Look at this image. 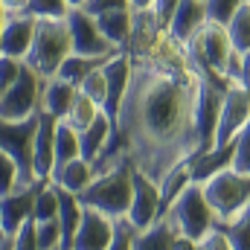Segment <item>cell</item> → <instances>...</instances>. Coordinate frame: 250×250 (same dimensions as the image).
<instances>
[{"mask_svg": "<svg viewBox=\"0 0 250 250\" xmlns=\"http://www.w3.org/2000/svg\"><path fill=\"white\" fill-rule=\"evenodd\" d=\"M227 35H230V41H233V50L250 53V6L248 3H242V6L236 9V15L230 18Z\"/></svg>", "mask_w": 250, "mask_h": 250, "instance_id": "30", "label": "cell"}, {"mask_svg": "<svg viewBox=\"0 0 250 250\" xmlns=\"http://www.w3.org/2000/svg\"><path fill=\"white\" fill-rule=\"evenodd\" d=\"M134 227L128 224V221H117V236H114V242H111V248L108 250H131V245H134Z\"/></svg>", "mask_w": 250, "mask_h": 250, "instance_id": "43", "label": "cell"}, {"mask_svg": "<svg viewBox=\"0 0 250 250\" xmlns=\"http://www.w3.org/2000/svg\"><path fill=\"white\" fill-rule=\"evenodd\" d=\"M198 87L201 76L189 64L134 62L114 131L123 140L125 160L157 184L201 151L195 131Z\"/></svg>", "mask_w": 250, "mask_h": 250, "instance_id": "1", "label": "cell"}, {"mask_svg": "<svg viewBox=\"0 0 250 250\" xmlns=\"http://www.w3.org/2000/svg\"><path fill=\"white\" fill-rule=\"evenodd\" d=\"M93 178H96L93 163H90V160H84V157H76V160L64 163L62 169H56V172H53L50 184H56L59 189H67V192H73V195H82L84 189L93 184Z\"/></svg>", "mask_w": 250, "mask_h": 250, "instance_id": "21", "label": "cell"}, {"mask_svg": "<svg viewBox=\"0 0 250 250\" xmlns=\"http://www.w3.org/2000/svg\"><path fill=\"white\" fill-rule=\"evenodd\" d=\"M239 84L250 90V53H245V64H242V82H239Z\"/></svg>", "mask_w": 250, "mask_h": 250, "instance_id": "46", "label": "cell"}, {"mask_svg": "<svg viewBox=\"0 0 250 250\" xmlns=\"http://www.w3.org/2000/svg\"><path fill=\"white\" fill-rule=\"evenodd\" d=\"M245 3H248V6H250V0H245Z\"/></svg>", "mask_w": 250, "mask_h": 250, "instance_id": "52", "label": "cell"}, {"mask_svg": "<svg viewBox=\"0 0 250 250\" xmlns=\"http://www.w3.org/2000/svg\"><path fill=\"white\" fill-rule=\"evenodd\" d=\"M201 248L204 250H233V245H230V239L224 236V230L215 227L212 233H207V236L201 239Z\"/></svg>", "mask_w": 250, "mask_h": 250, "instance_id": "44", "label": "cell"}, {"mask_svg": "<svg viewBox=\"0 0 250 250\" xmlns=\"http://www.w3.org/2000/svg\"><path fill=\"white\" fill-rule=\"evenodd\" d=\"M76 93H79V87L70 84V82H64V79H59V76L44 79V87H41V111L50 114V117H56V120H64L67 111H70V105H73V99H76Z\"/></svg>", "mask_w": 250, "mask_h": 250, "instance_id": "20", "label": "cell"}, {"mask_svg": "<svg viewBox=\"0 0 250 250\" xmlns=\"http://www.w3.org/2000/svg\"><path fill=\"white\" fill-rule=\"evenodd\" d=\"M0 250H12V239L9 236H0Z\"/></svg>", "mask_w": 250, "mask_h": 250, "instance_id": "50", "label": "cell"}, {"mask_svg": "<svg viewBox=\"0 0 250 250\" xmlns=\"http://www.w3.org/2000/svg\"><path fill=\"white\" fill-rule=\"evenodd\" d=\"M56 128L59 120L50 114H38V131H35V143H32V175L35 181H50L53 169H56Z\"/></svg>", "mask_w": 250, "mask_h": 250, "instance_id": "15", "label": "cell"}, {"mask_svg": "<svg viewBox=\"0 0 250 250\" xmlns=\"http://www.w3.org/2000/svg\"><path fill=\"white\" fill-rule=\"evenodd\" d=\"M23 12H29L38 21H62L70 15V6L67 0H26Z\"/></svg>", "mask_w": 250, "mask_h": 250, "instance_id": "34", "label": "cell"}, {"mask_svg": "<svg viewBox=\"0 0 250 250\" xmlns=\"http://www.w3.org/2000/svg\"><path fill=\"white\" fill-rule=\"evenodd\" d=\"M59 218V189L56 184H44L35 195V207H32V221H50Z\"/></svg>", "mask_w": 250, "mask_h": 250, "instance_id": "32", "label": "cell"}, {"mask_svg": "<svg viewBox=\"0 0 250 250\" xmlns=\"http://www.w3.org/2000/svg\"><path fill=\"white\" fill-rule=\"evenodd\" d=\"M160 215H163L160 184L134 169V198H131V209H128L125 221H128L134 230H146V227H151Z\"/></svg>", "mask_w": 250, "mask_h": 250, "instance_id": "10", "label": "cell"}, {"mask_svg": "<svg viewBox=\"0 0 250 250\" xmlns=\"http://www.w3.org/2000/svg\"><path fill=\"white\" fill-rule=\"evenodd\" d=\"M21 67H23V62L9 59V56H0V93H6V90H9V84L18 79Z\"/></svg>", "mask_w": 250, "mask_h": 250, "instance_id": "40", "label": "cell"}, {"mask_svg": "<svg viewBox=\"0 0 250 250\" xmlns=\"http://www.w3.org/2000/svg\"><path fill=\"white\" fill-rule=\"evenodd\" d=\"M99 111H102V108L79 90V93H76V99H73V105H70V111H67V117H64V123L73 125L76 131H84L87 125L99 117Z\"/></svg>", "mask_w": 250, "mask_h": 250, "instance_id": "29", "label": "cell"}, {"mask_svg": "<svg viewBox=\"0 0 250 250\" xmlns=\"http://www.w3.org/2000/svg\"><path fill=\"white\" fill-rule=\"evenodd\" d=\"M41 187H44V181H35L32 187H18V189H12L9 195H0V233L3 236L12 239L21 230V224L32 218L35 195H38Z\"/></svg>", "mask_w": 250, "mask_h": 250, "instance_id": "12", "label": "cell"}, {"mask_svg": "<svg viewBox=\"0 0 250 250\" xmlns=\"http://www.w3.org/2000/svg\"><path fill=\"white\" fill-rule=\"evenodd\" d=\"M160 32H166V29H163V26L154 21L151 9H140V12H134L131 38H128V44H125L123 53L131 59V62H140V59H146V56L151 53V47L157 44Z\"/></svg>", "mask_w": 250, "mask_h": 250, "instance_id": "17", "label": "cell"}, {"mask_svg": "<svg viewBox=\"0 0 250 250\" xmlns=\"http://www.w3.org/2000/svg\"><path fill=\"white\" fill-rule=\"evenodd\" d=\"M18 181H21L18 163L6 151H0V195H9L12 189H18Z\"/></svg>", "mask_w": 250, "mask_h": 250, "instance_id": "38", "label": "cell"}, {"mask_svg": "<svg viewBox=\"0 0 250 250\" xmlns=\"http://www.w3.org/2000/svg\"><path fill=\"white\" fill-rule=\"evenodd\" d=\"M6 15H9V9L3 6V0H0V32H3V23H6Z\"/></svg>", "mask_w": 250, "mask_h": 250, "instance_id": "49", "label": "cell"}, {"mask_svg": "<svg viewBox=\"0 0 250 250\" xmlns=\"http://www.w3.org/2000/svg\"><path fill=\"white\" fill-rule=\"evenodd\" d=\"M204 23H207V6H204V0H181V6L175 9L166 32L187 47L189 41L204 29Z\"/></svg>", "mask_w": 250, "mask_h": 250, "instance_id": "18", "label": "cell"}, {"mask_svg": "<svg viewBox=\"0 0 250 250\" xmlns=\"http://www.w3.org/2000/svg\"><path fill=\"white\" fill-rule=\"evenodd\" d=\"M172 250H204V248H201V242H195V239L178 236V239H175V248H172Z\"/></svg>", "mask_w": 250, "mask_h": 250, "instance_id": "45", "label": "cell"}, {"mask_svg": "<svg viewBox=\"0 0 250 250\" xmlns=\"http://www.w3.org/2000/svg\"><path fill=\"white\" fill-rule=\"evenodd\" d=\"M82 215H84V207H82L79 195H73V192H67V189H59V221H62L64 248L67 250H70L73 236H76V230H79V224H82Z\"/></svg>", "mask_w": 250, "mask_h": 250, "instance_id": "25", "label": "cell"}, {"mask_svg": "<svg viewBox=\"0 0 250 250\" xmlns=\"http://www.w3.org/2000/svg\"><path fill=\"white\" fill-rule=\"evenodd\" d=\"M250 123V90L242 84H230L221 102V117L215 128V146H230L236 134Z\"/></svg>", "mask_w": 250, "mask_h": 250, "instance_id": "11", "label": "cell"}, {"mask_svg": "<svg viewBox=\"0 0 250 250\" xmlns=\"http://www.w3.org/2000/svg\"><path fill=\"white\" fill-rule=\"evenodd\" d=\"M35 242H38V250H67L64 248L62 221H59V218L35 221Z\"/></svg>", "mask_w": 250, "mask_h": 250, "instance_id": "33", "label": "cell"}, {"mask_svg": "<svg viewBox=\"0 0 250 250\" xmlns=\"http://www.w3.org/2000/svg\"><path fill=\"white\" fill-rule=\"evenodd\" d=\"M3 6H6L9 12H23V9H26V0H3Z\"/></svg>", "mask_w": 250, "mask_h": 250, "instance_id": "47", "label": "cell"}, {"mask_svg": "<svg viewBox=\"0 0 250 250\" xmlns=\"http://www.w3.org/2000/svg\"><path fill=\"white\" fill-rule=\"evenodd\" d=\"M79 90L87 96V99H93L102 111H105V102H108V82H105V73H102V64L96 67V70H90L87 76H84V82L79 84Z\"/></svg>", "mask_w": 250, "mask_h": 250, "instance_id": "35", "label": "cell"}, {"mask_svg": "<svg viewBox=\"0 0 250 250\" xmlns=\"http://www.w3.org/2000/svg\"><path fill=\"white\" fill-rule=\"evenodd\" d=\"M99 64H105V59H90V56H76V53H70V56L64 59V64L59 67L56 76L79 87V84L84 82V76H87L90 70H96Z\"/></svg>", "mask_w": 250, "mask_h": 250, "instance_id": "28", "label": "cell"}, {"mask_svg": "<svg viewBox=\"0 0 250 250\" xmlns=\"http://www.w3.org/2000/svg\"><path fill=\"white\" fill-rule=\"evenodd\" d=\"M84 3H87V0H67V6H70V9H82Z\"/></svg>", "mask_w": 250, "mask_h": 250, "instance_id": "51", "label": "cell"}, {"mask_svg": "<svg viewBox=\"0 0 250 250\" xmlns=\"http://www.w3.org/2000/svg\"><path fill=\"white\" fill-rule=\"evenodd\" d=\"M163 215H169L178 236H187V239H195V242H201L207 233H212L218 227V218H215V212H212V207L204 195V187L195 184V181L166 207Z\"/></svg>", "mask_w": 250, "mask_h": 250, "instance_id": "4", "label": "cell"}, {"mask_svg": "<svg viewBox=\"0 0 250 250\" xmlns=\"http://www.w3.org/2000/svg\"><path fill=\"white\" fill-rule=\"evenodd\" d=\"M224 169H233V143L230 146H212V148L189 157V175L195 184H207L212 175H218Z\"/></svg>", "mask_w": 250, "mask_h": 250, "instance_id": "19", "label": "cell"}, {"mask_svg": "<svg viewBox=\"0 0 250 250\" xmlns=\"http://www.w3.org/2000/svg\"><path fill=\"white\" fill-rule=\"evenodd\" d=\"M201 187H204V195H207L218 224L230 221L239 209H245L250 204V175H239L236 169H224Z\"/></svg>", "mask_w": 250, "mask_h": 250, "instance_id": "5", "label": "cell"}, {"mask_svg": "<svg viewBox=\"0 0 250 250\" xmlns=\"http://www.w3.org/2000/svg\"><path fill=\"white\" fill-rule=\"evenodd\" d=\"M227 82L221 79H204L201 76V87H198V99H195V131L201 140V151L215 146V128L221 117V102L227 93Z\"/></svg>", "mask_w": 250, "mask_h": 250, "instance_id": "8", "label": "cell"}, {"mask_svg": "<svg viewBox=\"0 0 250 250\" xmlns=\"http://www.w3.org/2000/svg\"><path fill=\"white\" fill-rule=\"evenodd\" d=\"M0 236H3V233H0Z\"/></svg>", "mask_w": 250, "mask_h": 250, "instance_id": "53", "label": "cell"}, {"mask_svg": "<svg viewBox=\"0 0 250 250\" xmlns=\"http://www.w3.org/2000/svg\"><path fill=\"white\" fill-rule=\"evenodd\" d=\"M67 26H70V41H73V53L76 56H90V59H111L114 53H120L102 32L93 15H87L84 9H70L67 15Z\"/></svg>", "mask_w": 250, "mask_h": 250, "instance_id": "9", "label": "cell"}, {"mask_svg": "<svg viewBox=\"0 0 250 250\" xmlns=\"http://www.w3.org/2000/svg\"><path fill=\"white\" fill-rule=\"evenodd\" d=\"M233 169L239 175H250V123L233 140Z\"/></svg>", "mask_w": 250, "mask_h": 250, "instance_id": "36", "label": "cell"}, {"mask_svg": "<svg viewBox=\"0 0 250 250\" xmlns=\"http://www.w3.org/2000/svg\"><path fill=\"white\" fill-rule=\"evenodd\" d=\"M242 3H245V0H204V6H207V21L227 26L230 18L236 15V9H239Z\"/></svg>", "mask_w": 250, "mask_h": 250, "instance_id": "37", "label": "cell"}, {"mask_svg": "<svg viewBox=\"0 0 250 250\" xmlns=\"http://www.w3.org/2000/svg\"><path fill=\"white\" fill-rule=\"evenodd\" d=\"M41 87H44V79L23 64L18 79L9 84V90L0 93V117L12 123L35 117L41 111Z\"/></svg>", "mask_w": 250, "mask_h": 250, "instance_id": "7", "label": "cell"}, {"mask_svg": "<svg viewBox=\"0 0 250 250\" xmlns=\"http://www.w3.org/2000/svg\"><path fill=\"white\" fill-rule=\"evenodd\" d=\"M12 250H38V242H35V221H23L21 230L12 236Z\"/></svg>", "mask_w": 250, "mask_h": 250, "instance_id": "39", "label": "cell"}, {"mask_svg": "<svg viewBox=\"0 0 250 250\" xmlns=\"http://www.w3.org/2000/svg\"><path fill=\"white\" fill-rule=\"evenodd\" d=\"M87 15H105V12H114V9H131V3L128 0H87L84 6H82Z\"/></svg>", "mask_w": 250, "mask_h": 250, "instance_id": "42", "label": "cell"}, {"mask_svg": "<svg viewBox=\"0 0 250 250\" xmlns=\"http://www.w3.org/2000/svg\"><path fill=\"white\" fill-rule=\"evenodd\" d=\"M82 157V146H79V131L73 125H67L64 120H59L56 128V169H62L64 163ZM53 169V172H56Z\"/></svg>", "mask_w": 250, "mask_h": 250, "instance_id": "26", "label": "cell"}, {"mask_svg": "<svg viewBox=\"0 0 250 250\" xmlns=\"http://www.w3.org/2000/svg\"><path fill=\"white\" fill-rule=\"evenodd\" d=\"M175 239H178L175 224L169 221V215H160L151 227L134 233L131 250H172L175 248Z\"/></svg>", "mask_w": 250, "mask_h": 250, "instance_id": "22", "label": "cell"}, {"mask_svg": "<svg viewBox=\"0 0 250 250\" xmlns=\"http://www.w3.org/2000/svg\"><path fill=\"white\" fill-rule=\"evenodd\" d=\"M218 227H221L224 236L230 239L233 250H250V204L245 209H239L230 221H221Z\"/></svg>", "mask_w": 250, "mask_h": 250, "instance_id": "27", "label": "cell"}, {"mask_svg": "<svg viewBox=\"0 0 250 250\" xmlns=\"http://www.w3.org/2000/svg\"><path fill=\"white\" fill-rule=\"evenodd\" d=\"M70 53H73V41H70L67 18H62V21H38L32 47H29L23 64L32 67L41 79H53Z\"/></svg>", "mask_w": 250, "mask_h": 250, "instance_id": "3", "label": "cell"}, {"mask_svg": "<svg viewBox=\"0 0 250 250\" xmlns=\"http://www.w3.org/2000/svg\"><path fill=\"white\" fill-rule=\"evenodd\" d=\"M111 131H114V120L105 114V111H99V117L93 120V123L87 125L84 131H79V146H82V157L84 160H96L99 157V151L105 148V143L111 140Z\"/></svg>", "mask_w": 250, "mask_h": 250, "instance_id": "23", "label": "cell"}, {"mask_svg": "<svg viewBox=\"0 0 250 250\" xmlns=\"http://www.w3.org/2000/svg\"><path fill=\"white\" fill-rule=\"evenodd\" d=\"M96 23H99V32L123 53L128 38H131V23H134V9H114V12H105V15H96Z\"/></svg>", "mask_w": 250, "mask_h": 250, "instance_id": "24", "label": "cell"}, {"mask_svg": "<svg viewBox=\"0 0 250 250\" xmlns=\"http://www.w3.org/2000/svg\"><path fill=\"white\" fill-rule=\"evenodd\" d=\"M128 3H131V9H134V12H140V9H151V3H154V0H128Z\"/></svg>", "mask_w": 250, "mask_h": 250, "instance_id": "48", "label": "cell"}, {"mask_svg": "<svg viewBox=\"0 0 250 250\" xmlns=\"http://www.w3.org/2000/svg\"><path fill=\"white\" fill-rule=\"evenodd\" d=\"M192 184V175H189V160L187 163H181V166H175L163 181H160V198H163V212H166V207L184 192V189Z\"/></svg>", "mask_w": 250, "mask_h": 250, "instance_id": "31", "label": "cell"}, {"mask_svg": "<svg viewBox=\"0 0 250 250\" xmlns=\"http://www.w3.org/2000/svg\"><path fill=\"white\" fill-rule=\"evenodd\" d=\"M102 73H105V82H108V102H105V114L114 120V117H117V111H120V102H123L125 90H128V84H131L134 62H131L125 53H114L111 59H105Z\"/></svg>", "mask_w": 250, "mask_h": 250, "instance_id": "16", "label": "cell"}, {"mask_svg": "<svg viewBox=\"0 0 250 250\" xmlns=\"http://www.w3.org/2000/svg\"><path fill=\"white\" fill-rule=\"evenodd\" d=\"M131 198H134V166L123 160L114 169L102 172L93 178V184L79 195L82 207L99 209L114 221H123L131 209Z\"/></svg>", "mask_w": 250, "mask_h": 250, "instance_id": "2", "label": "cell"}, {"mask_svg": "<svg viewBox=\"0 0 250 250\" xmlns=\"http://www.w3.org/2000/svg\"><path fill=\"white\" fill-rule=\"evenodd\" d=\"M114 236H117V221L108 218L99 209L84 207L82 224H79V230L73 236L70 250H108L111 242H114Z\"/></svg>", "mask_w": 250, "mask_h": 250, "instance_id": "14", "label": "cell"}, {"mask_svg": "<svg viewBox=\"0 0 250 250\" xmlns=\"http://www.w3.org/2000/svg\"><path fill=\"white\" fill-rule=\"evenodd\" d=\"M35 26H38V18H32L29 12H9L3 32H0V56L23 62L29 47H32Z\"/></svg>", "mask_w": 250, "mask_h": 250, "instance_id": "13", "label": "cell"}, {"mask_svg": "<svg viewBox=\"0 0 250 250\" xmlns=\"http://www.w3.org/2000/svg\"><path fill=\"white\" fill-rule=\"evenodd\" d=\"M41 114V111H38ZM38 114L29 120H3L0 117V151H6L21 172L18 187H32L35 175H32V143H35V131H38Z\"/></svg>", "mask_w": 250, "mask_h": 250, "instance_id": "6", "label": "cell"}, {"mask_svg": "<svg viewBox=\"0 0 250 250\" xmlns=\"http://www.w3.org/2000/svg\"><path fill=\"white\" fill-rule=\"evenodd\" d=\"M178 6H181V0H154L151 3V15H154V21L163 29H169V21H172V15H175Z\"/></svg>", "mask_w": 250, "mask_h": 250, "instance_id": "41", "label": "cell"}]
</instances>
